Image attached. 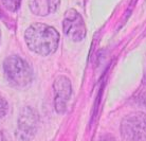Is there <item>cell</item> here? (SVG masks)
Returning <instances> with one entry per match:
<instances>
[{"mask_svg": "<svg viewBox=\"0 0 146 141\" xmlns=\"http://www.w3.org/2000/svg\"><path fill=\"white\" fill-rule=\"evenodd\" d=\"M9 110V104L5 99L0 94V119H2L5 115L7 114Z\"/></svg>", "mask_w": 146, "mask_h": 141, "instance_id": "9", "label": "cell"}, {"mask_svg": "<svg viewBox=\"0 0 146 141\" xmlns=\"http://www.w3.org/2000/svg\"><path fill=\"white\" fill-rule=\"evenodd\" d=\"M54 89V107L58 114H65L67 104L72 94V86L70 80L65 76H57L53 84Z\"/></svg>", "mask_w": 146, "mask_h": 141, "instance_id": "6", "label": "cell"}, {"mask_svg": "<svg viewBox=\"0 0 146 141\" xmlns=\"http://www.w3.org/2000/svg\"><path fill=\"white\" fill-rule=\"evenodd\" d=\"M144 81L146 82V72H145V76H144Z\"/></svg>", "mask_w": 146, "mask_h": 141, "instance_id": "11", "label": "cell"}, {"mask_svg": "<svg viewBox=\"0 0 146 141\" xmlns=\"http://www.w3.org/2000/svg\"><path fill=\"white\" fill-rule=\"evenodd\" d=\"M59 33L51 25L33 23L26 30L25 39L30 50L41 56L53 54L57 50Z\"/></svg>", "mask_w": 146, "mask_h": 141, "instance_id": "1", "label": "cell"}, {"mask_svg": "<svg viewBox=\"0 0 146 141\" xmlns=\"http://www.w3.org/2000/svg\"><path fill=\"white\" fill-rule=\"evenodd\" d=\"M3 71L9 82L18 88L29 86L33 80V71L28 61L18 55H11L3 61Z\"/></svg>", "mask_w": 146, "mask_h": 141, "instance_id": "2", "label": "cell"}, {"mask_svg": "<svg viewBox=\"0 0 146 141\" xmlns=\"http://www.w3.org/2000/svg\"><path fill=\"white\" fill-rule=\"evenodd\" d=\"M39 122V117L35 109L31 107H25L20 112L18 118L17 135L23 141H30L36 134Z\"/></svg>", "mask_w": 146, "mask_h": 141, "instance_id": "5", "label": "cell"}, {"mask_svg": "<svg viewBox=\"0 0 146 141\" xmlns=\"http://www.w3.org/2000/svg\"><path fill=\"white\" fill-rule=\"evenodd\" d=\"M0 36H1V33H0Z\"/></svg>", "mask_w": 146, "mask_h": 141, "instance_id": "12", "label": "cell"}, {"mask_svg": "<svg viewBox=\"0 0 146 141\" xmlns=\"http://www.w3.org/2000/svg\"><path fill=\"white\" fill-rule=\"evenodd\" d=\"M100 141H115V139H114L112 136H110V135H106V136H104V137L101 138Z\"/></svg>", "mask_w": 146, "mask_h": 141, "instance_id": "10", "label": "cell"}, {"mask_svg": "<svg viewBox=\"0 0 146 141\" xmlns=\"http://www.w3.org/2000/svg\"><path fill=\"white\" fill-rule=\"evenodd\" d=\"M64 33L73 41H82L86 37V25L84 19L76 10L70 9L66 12L62 20Z\"/></svg>", "mask_w": 146, "mask_h": 141, "instance_id": "4", "label": "cell"}, {"mask_svg": "<svg viewBox=\"0 0 146 141\" xmlns=\"http://www.w3.org/2000/svg\"><path fill=\"white\" fill-rule=\"evenodd\" d=\"M0 14H1V11H0Z\"/></svg>", "mask_w": 146, "mask_h": 141, "instance_id": "13", "label": "cell"}, {"mask_svg": "<svg viewBox=\"0 0 146 141\" xmlns=\"http://www.w3.org/2000/svg\"><path fill=\"white\" fill-rule=\"evenodd\" d=\"M123 141H146V114L131 112L123 118L120 125Z\"/></svg>", "mask_w": 146, "mask_h": 141, "instance_id": "3", "label": "cell"}, {"mask_svg": "<svg viewBox=\"0 0 146 141\" xmlns=\"http://www.w3.org/2000/svg\"><path fill=\"white\" fill-rule=\"evenodd\" d=\"M3 7L11 12H15L18 10L20 5V0H1Z\"/></svg>", "mask_w": 146, "mask_h": 141, "instance_id": "8", "label": "cell"}, {"mask_svg": "<svg viewBox=\"0 0 146 141\" xmlns=\"http://www.w3.org/2000/svg\"><path fill=\"white\" fill-rule=\"evenodd\" d=\"M60 0H29V7L36 16H48L58 9Z\"/></svg>", "mask_w": 146, "mask_h": 141, "instance_id": "7", "label": "cell"}]
</instances>
